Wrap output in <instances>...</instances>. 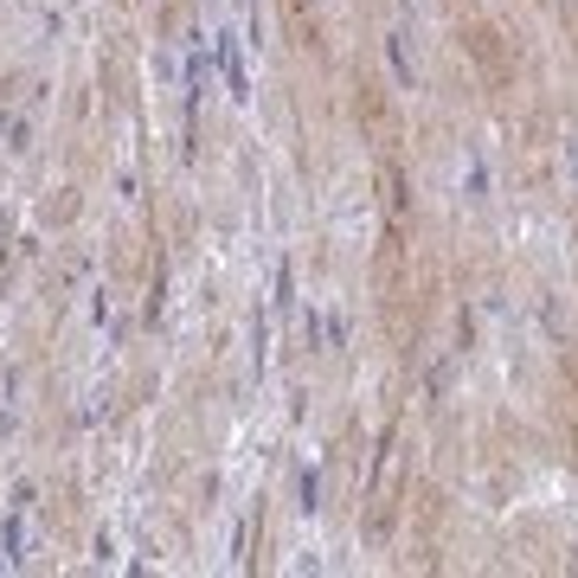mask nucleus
I'll return each instance as SVG.
<instances>
[{"label":"nucleus","mask_w":578,"mask_h":578,"mask_svg":"<svg viewBox=\"0 0 578 578\" xmlns=\"http://www.w3.org/2000/svg\"><path fill=\"white\" fill-rule=\"evenodd\" d=\"M386 59H392V72H399V84L412 90V59H405V46H399V39H386Z\"/></svg>","instance_id":"1"},{"label":"nucleus","mask_w":578,"mask_h":578,"mask_svg":"<svg viewBox=\"0 0 578 578\" xmlns=\"http://www.w3.org/2000/svg\"><path fill=\"white\" fill-rule=\"evenodd\" d=\"M315 495H322V482H315V469H309V476H302V514H315V507H322Z\"/></svg>","instance_id":"2"}]
</instances>
